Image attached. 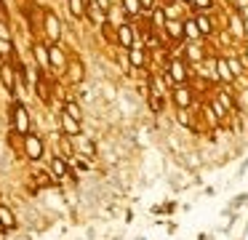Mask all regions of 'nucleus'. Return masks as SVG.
Instances as JSON below:
<instances>
[{
  "mask_svg": "<svg viewBox=\"0 0 248 240\" xmlns=\"http://www.w3.org/2000/svg\"><path fill=\"white\" fill-rule=\"evenodd\" d=\"M168 78H171V83H176V85H184L187 83V78H189V72H187V64L182 62V59H173L171 64H168Z\"/></svg>",
  "mask_w": 248,
  "mask_h": 240,
  "instance_id": "1",
  "label": "nucleus"
},
{
  "mask_svg": "<svg viewBox=\"0 0 248 240\" xmlns=\"http://www.w3.org/2000/svg\"><path fill=\"white\" fill-rule=\"evenodd\" d=\"M14 126H16L19 133L30 131V117H27V110H24L22 104H14Z\"/></svg>",
  "mask_w": 248,
  "mask_h": 240,
  "instance_id": "2",
  "label": "nucleus"
},
{
  "mask_svg": "<svg viewBox=\"0 0 248 240\" xmlns=\"http://www.w3.org/2000/svg\"><path fill=\"white\" fill-rule=\"evenodd\" d=\"M173 101H176L179 110H187V107L192 104V91H189L187 85H176V88H173Z\"/></svg>",
  "mask_w": 248,
  "mask_h": 240,
  "instance_id": "3",
  "label": "nucleus"
},
{
  "mask_svg": "<svg viewBox=\"0 0 248 240\" xmlns=\"http://www.w3.org/2000/svg\"><path fill=\"white\" fill-rule=\"evenodd\" d=\"M216 78H219V80H224V83H232V80H235V72H232L230 62H227L224 56H219V59H216Z\"/></svg>",
  "mask_w": 248,
  "mask_h": 240,
  "instance_id": "4",
  "label": "nucleus"
},
{
  "mask_svg": "<svg viewBox=\"0 0 248 240\" xmlns=\"http://www.w3.org/2000/svg\"><path fill=\"white\" fill-rule=\"evenodd\" d=\"M24 149H27L30 160H40V155H43V142H40L38 136H27L24 139Z\"/></svg>",
  "mask_w": 248,
  "mask_h": 240,
  "instance_id": "5",
  "label": "nucleus"
},
{
  "mask_svg": "<svg viewBox=\"0 0 248 240\" xmlns=\"http://www.w3.org/2000/svg\"><path fill=\"white\" fill-rule=\"evenodd\" d=\"M46 32H48L51 40H59L62 37V24H59V19H56L54 14H46Z\"/></svg>",
  "mask_w": 248,
  "mask_h": 240,
  "instance_id": "6",
  "label": "nucleus"
},
{
  "mask_svg": "<svg viewBox=\"0 0 248 240\" xmlns=\"http://www.w3.org/2000/svg\"><path fill=\"white\" fill-rule=\"evenodd\" d=\"M75 147L80 149L83 155H88V158H93V155H96V144H93L88 136H80V133H78V139H75Z\"/></svg>",
  "mask_w": 248,
  "mask_h": 240,
  "instance_id": "7",
  "label": "nucleus"
},
{
  "mask_svg": "<svg viewBox=\"0 0 248 240\" xmlns=\"http://www.w3.org/2000/svg\"><path fill=\"white\" fill-rule=\"evenodd\" d=\"M150 107H152V112H163V96H160V91L155 88V80L150 83Z\"/></svg>",
  "mask_w": 248,
  "mask_h": 240,
  "instance_id": "8",
  "label": "nucleus"
},
{
  "mask_svg": "<svg viewBox=\"0 0 248 240\" xmlns=\"http://www.w3.org/2000/svg\"><path fill=\"white\" fill-rule=\"evenodd\" d=\"M118 43H123L125 48L134 46V30H131L128 24H120L118 27Z\"/></svg>",
  "mask_w": 248,
  "mask_h": 240,
  "instance_id": "9",
  "label": "nucleus"
},
{
  "mask_svg": "<svg viewBox=\"0 0 248 240\" xmlns=\"http://www.w3.org/2000/svg\"><path fill=\"white\" fill-rule=\"evenodd\" d=\"M184 37H187V40H200V37H203V32H200V27H198V21H184Z\"/></svg>",
  "mask_w": 248,
  "mask_h": 240,
  "instance_id": "10",
  "label": "nucleus"
},
{
  "mask_svg": "<svg viewBox=\"0 0 248 240\" xmlns=\"http://www.w3.org/2000/svg\"><path fill=\"white\" fill-rule=\"evenodd\" d=\"M62 126H64V131L67 133H72V136H78V133H80V120H75V117L72 115H62Z\"/></svg>",
  "mask_w": 248,
  "mask_h": 240,
  "instance_id": "11",
  "label": "nucleus"
},
{
  "mask_svg": "<svg viewBox=\"0 0 248 240\" xmlns=\"http://www.w3.org/2000/svg\"><path fill=\"white\" fill-rule=\"evenodd\" d=\"M0 224H3V229H14V227H16V219H14V213L8 211L6 206H0Z\"/></svg>",
  "mask_w": 248,
  "mask_h": 240,
  "instance_id": "12",
  "label": "nucleus"
},
{
  "mask_svg": "<svg viewBox=\"0 0 248 240\" xmlns=\"http://www.w3.org/2000/svg\"><path fill=\"white\" fill-rule=\"evenodd\" d=\"M166 32L173 37V40H182L184 37V24H179V21H166Z\"/></svg>",
  "mask_w": 248,
  "mask_h": 240,
  "instance_id": "13",
  "label": "nucleus"
},
{
  "mask_svg": "<svg viewBox=\"0 0 248 240\" xmlns=\"http://www.w3.org/2000/svg\"><path fill=\"white\" fill-rule=\"evenodd\" d=\"M123 8L128 16H139L144 11V5H141V0H123Z\"/></svg>",
  "mask_w": 248,
  "mask_h": 240,
  "instance_id": "14",
  "label": "nucleus"
},
{
  "mask_svg": "<svg viewBox=\"0 0 248 240\" xmlns=\"http://www.w3.org/2000/svg\"><path fill=\"white\" fill-rule=\"evenodd\" d=\"M86 11H88V16H91V21H93V24H99V21H104V11H102V5H96V3H88V5H86Z\"/></svg>",
  "mask_w": 248,
  "mask_h": 240,
  "instance_id": "15",
  "label": "nucleus"
},
{
  "mask_svg": "<svg viewBox=\"0 0 248 240\" xmlns=\"http://www.w3.org/2000/svg\"><path fill=\"white\" fill-rule=\"evenodd\" d=\"M131 64H134V67H144V64H147L144 48H131Z\"/></svg>",
  "mask_w": 248,
  "mask_h": 240,
  "instance_id": "16",
  "label": "nucleus"
},
{
  "mask_svg": "<svg viewBox=\"0 0 248 240\" xmlns=\"http://www.w3.org/2000/svg\"><path fill=\"white\" fill-rule=\"evenodd\" d=\"M0 75H3V83H6V88H8V91H14V88H16V80H14V69L8 67V64H3Z\"/></svg>",
  "mask_w": 248,
  "mask_h": 240,
  "instance_id": "17",
  "label": "nucleus"
},
{
  "mask_svg": "<svg viewBox=\"0 0 248 240\" xmlns=\"http://www.w3.org/2000/svg\"><path fill=\"white\" fill-rule=\"evenodd\" d=\"M51 171H54L56 176H64V174H67V163H64V158L54 155V158H51Z\"/></svg>",
  "mask_w": 248,
  "mask_h": 240,
  "instance_id": "18",
  "label": "nucleus"
},
{
  "mask_svg": "<svg viewBox=\"0 0 248 240\" xmlns=\"http://www.w3.org/2000/svg\"><path fill=\"white\" fill-rule=\"evenodd\" d=\"M67 3H70V14L75 16V19H80V16L86 14V3H83V0H67Z\"/></svg>",
  "mask_w": 248,
  "mask_h": 240,
  "instance_id": "19",
  "label": "nucleus"
},
{
  "mask_svg": "<svg viewBox=\"0 0 248 240\" xmlns=\"http://www.w3.org/2000/svg\"><path fill=\"white\" fill-rule=\"evenodd\" d=\"M195 21H198V27H200V32H203V35H205V37H208V35H211V32H214V24H211V19H208V16H198V19H195Z\"/></svg>",
  "mask_w": 248,
  "mask_h": 240,
  "instance_id": "20",
  "label": "nucleus"
},
{
  "mask_svg": "<svg viewBox=\"0 0 248 240\" xmlns=\"http://www.w3.org/2000/svg\"><path fill=\"white\" fill-rule=\"evenodd\" d=\"M70 78L75 80V83H80V80H83V64L80 62H72L70 64Z\"/></svg>",
  "mask_w": 248,
  "mask_h": 240,
  "instance_id": "21",
  "label": "nucleus"
},
{
  "mask_svg": "<svg viewBox=\"0 0 248 240\" xmlns=\"http://www.w3.org/2000/svg\"><path fill=\"white\" fill-rule=\"evenodd\" d=\"M35 56H38V62L43 64V67H51V59H48V51H46L43 46H35Z\"/></svg>",
  "mask_w": 248,
  "mask_h": 240,
  "instance_id": "22",
  "label": "nucleus"
},
{
  "mask_svg": "<svg viewBox=\"0 0 248 240\" xmlns=\"http://www.w3.org/2000/svg\"><path fill=\"white\" fill-rule=\"evenodd\" d=\"M187 59H189V62H200V59H203V51H200V46H195V43H192V46L187 48Z\"/></svg>",
  "mask_w": 248,
  "mask_h": 240,
  "instance_id": "23",
  "label": "nucleus"
},
{
  "mask_svg": "<svg viewBox=\"0 0 248 240\" xmlns=\"http://www.w3.org/2000/svg\"><path fill=\"white\" fill-rule=\"evenodd\" d=\"M64 112H67V115H72L75 120H80V107H78L75 101H67V104H64Z\"/></svg>",
  "mask_w": 248,
  "mask_h": 240,
  "instance_id": "24",
  "label": "nucleus"
},
{
  "mask_svg": "<svg viewBox=\"0 0 248 240\" xmlns=\"http://www.w3.org/2000/svg\"><path fill=\"white\" fill-rule=\"evenodd\" d=\"M51 64H56V67H62V64H64V59H62V51L59 48H51Z\"/></svg>",
  "mask_w": 248,
  "mask_h": 240,
  "instance_id": "25",
  "label": "nucleus"
},
{
  "mask_svg": "<svg viewBox=\"0 0 248 240\" xmlns=\"http://www.w3.org/2000/svg\"><path fill=\"white\" fill-rule=\"evenodd\" d=\"M227 62H230V67H232V72H235V78H237V75H240V72H243V67H240V62H237V59H235V56H227Z\"/></svg>",
  "mask_w": 248,
  "mask_h": 240,
  "instance_id": "26",
  "label": "nucleus"
},
{
  "mask_svg": "<svg viewBox=\"0 0 248 240\" xmlns=\"http://www.w3.org/2000/svg\"><path fill=\"white\" fill-rule=\"evenodd\" d=\"M179 123L187 126V128H192V120H189V112L187 110H179Z\"/></svg>",
  "mask_w": 248,
  "mask_h": 240,
  "instance_id": "27",
  "label": "nucleus"
},
{
  "mask_svg": "<svg viewBox=\"0 0 248 240\" xmlns=\"http://www.w3.org/2000/svg\"><path fill=\"white\" fill-rule=\"evenodd\" d=\"M38 96H40L43 101H48V99H51V96H48V88H46L43 80H38Z\"/></svg>",
  "mask_w": 248,
  "mask_h": 240,
  "instance_id": "28",
  "label": "nucleus"
},
{
  "mask_svg": "<svg viewBox=\"0 0 248 240\" xmlns=\"http://www.w3.org/2000/svg\"><path fill=\"white\" fill-rule=\"evenodd\" d=\"M6 53H11V40L0 37V56H6Z\"/></svg>",
  "mask_w": 248,
  "mask_h": 240,
  "instance_id": "29",
  "label": "nucleus"
},
{
  "mask_svg": "<svg viewBox=\"0 0 248 240\" xmlns=\"http://www.w3.org/2000/svg\"><path fill=\"white\" fill-rule=\"evenodd\" d=\"M219 101H221V104H224V107H227V110H230V107H232V104H235V101H232V96H230V94H227V91H221V94H219Z\"/></svg>",
  "mask_w": 248,
  "mask_h": 240,
  "instance_id": "30",
  "label": "nucleus"
},
{
  "mask_svg": "<svg viewBox=\"0 0 248 240\" xmlns=\"http://www.w3.org/2000/svg\"><path fill=\"white\" fill-rule=\"evenodd\" d=\"M232 30H235V35H243V21L237 16H232Z\"/></svg>",
  "mask_w": 248,
  "mask_h": 240,
  "instance_id": "31",
  "label": "nucleus"
},
{
  "mask_svg": "<svg viewBox=\"0 0 248 240\" xmlns=\"http://www.w3.org/2000/svg\"><path fill=\"white\" fill-rule=\"evenodd\" d=\"M192 3L198 5V8H205V11H208L211 5H214V0H192Z\"/></svg>",
  "mask_w": 248,
  "mask_h": 240,
  "instance_id": "32",
  "label": "nucleus"
},
{
  "mask_svg": "<svg viewBox=\"0 0 248 240\" xmlns=\"http://www.w3.org/2000/svg\"><path fill=\"white\" fill-rule=\"evenodd\" d=\"M0 37H6V40H8V30L3 24H0Z\"/></svg>",
  "mask_w": 248,
  "mask_h": 240,
  "instance_id": "33",
  "label": "nucleus"
},
{
  "mask_svg": "<svg viewBox=\"0 0 248 240\" xmlns=\"http://www.w3.org/2000/svg\"><path fill=\"white\" fill-rule=\"evenodd\" d=\"M141 5H144V11H150L152 8V0H141Z\"/></svg>",
  "mask_w": 248,
  "mask_h": 240,
  "instance_id": "34",
  "label": "nucleus"
},
{
  "mask_svg": "<svg viewBox=\"0 0 248 240\" xmlns=\"http://www.w3.org/2000/svg\"><path fill=\"white\" fill-rule=\"evenodd\" d=\"M243 35H246V37H248V19H246V21H243Z\"/></svg>",
  "mask_w": 248,
  "mask_h": 240,
  "instance_id": "35",
  "label": "nucleus"
},
{
  "mask_svg": "<svg viewBox=\"0 0 248 240\" xmlns=\"http://www.w3.org/2000/svg\"><path fill=\"white\" fill-rule=\"evenodd\" d=\"M99 3H102V8H107V0H99Z\"/></svg>",
  "mask_w": 248,
  "mask_h": 240,
  "instance_id": "36",
  "label": "nucleus"
},
{
  "mask_svg": "<svg viewBox=\"0 0 248 240\" xmlns=\"http://www.w3.org/2000/svg\"><path fill=\"white\" fill-rule=\"evenodd\" d=\"M246 62H248V46H246Z\"/></svg>",
  "mask_w": 248,
  "mask_h": 240,
  "instance_id": "37",
  "label": "nucleus"
},
{
  "mask_svg": "<svg viewBox=\"0 0 248 240\" xmlns=\"http://www.w3.org/2000/svg\"><path fill=\"white\" fill-rule=\"evenodd\" d=\"M0 229H3V224H0Z\"/></svg>",
  "mask_w": 248,
  "mask_h": 240,
  "instance_id": "38",
  "label": "nucleus"
},
{
  "mask_svg": "<svg viewBox=\"0 0 248 240\" xmlns=\"http://www.w3.org/2000/svg\"><path fill=\"white\" fill-rule=\"evenodd\" d=\"M184 3H189V0H184Z\"/></svg>",
  "mask_w": 248,
  "mask_h": 240,
  "instance_id": "39",
  "label": "nucleus"
}]
</instances>
